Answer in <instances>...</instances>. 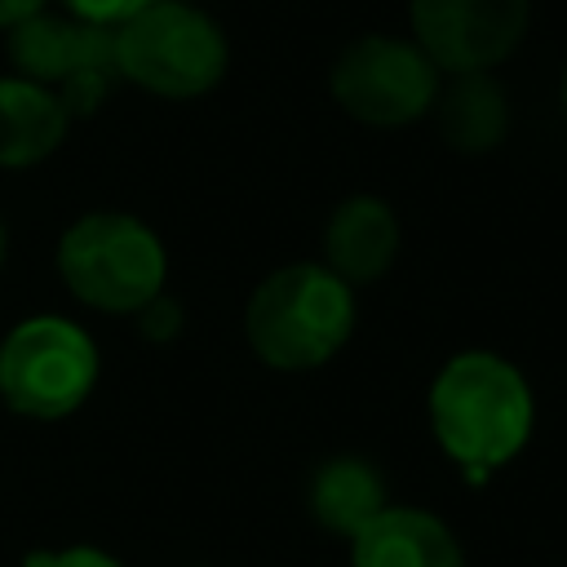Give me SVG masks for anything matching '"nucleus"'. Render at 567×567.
<instances>
[{
  "label": "nucleus",
  "mask_w": 567,
  "mask_h": 567,
  "mask_svg": "<svg viewBox=\"0 0 567 567\" xmlns=\"http://www.w3.org/2000/svg\"><path fill=\"white\" fill-rule=\"evenodd\" d=\"M71 128L62 97L27 75H0V168L44 164Z\"/></svg>",
  "instance_id": "11"
},
{
  "label": "nucleus",
  "mask_w": 567,
  "mask_h": 567,
  "mask_svg": "<svg viewBox=\"0 0 567 567\" xmlns=\"http://www.w3.org/2000/svg\"><path fill=\"white\" fill-rule=\"evenodd\" d=\"M58 275L75 301L102 315H137L164 292V239L133 213L97 208L75 217L58 239Z\"/></svg>",
  "instance_id": "3"
},
{
  "label": "nucleus",
  "mask_w": 567,
  "mask_h": 567,
  "mask_svg": "<svg viewBox=\"0 0 567 567\" xmlns=\"http://www.w3.org/2000/svg\"><path fill=\"white\" fill-rule=\"evenodd\" d=\"M563 115H567V71H563Z\"/></svg>",
  "instance_id": "19"
},
{
  "label": "nucleus",
  "mask_w": 567,
  "mask_h": 567,
  "mask_svg": "<svg viewBox=\"0 0 567 567\" xmlns=\"http://www.w3.org/2000/svg\"><path fill=\"white\" fill-rule=\"evenodd\" d=\"M385 505H390L385 501V478L368 456H354V452L328 456L310 478V514L332 536L350 540Z\"/></svg>",
  "instance_id": "13"
},
{
  "label": "nucleus",
  "mask_w": 567,
  "mask_h": 567,
  "mask_svg": "<svg viewBox=\"0 0 567 567\" xmlns=\"http://www.w3.org/2000/svg\"><path fill=\"white\" fill-rule=\"evenodd\" d=\"M425 416L434 443L465 470L470 483H483L527 447L536 399L527 377L496 350H461L430 381Z\"/></svg>",
  "instance_id": "1"
},
{
  "label": "nucleus",
  "mask_w": 567,
  "mask_h": 567,
  "mask_svg": "<svg viewBox=\"0 0 567 567\" xmlns=\"http://www.w3.org/2000/svg\"><path fill=\"white\" fill-rule=\"evenodd\" d=\"M40 9H49V0H0V31H13L18 22L35 18Z\"/></svg>",
  "instance_id": "17"
},
{
  "label": "nucleus",
  "mask_w": 567,
  "mask_h": 567,
  "mask_svg": "<svg viewBox=\"0 0 567 567\" xmlns=\"http://www.w3.org/2000/svg\"><path fill=\"white\" fill-rule=\"evenodd\" d=\"M443 71L421 53L416 40L399 35H359L332 62L337 106L372 128H403L434 111Z\"/></svg>",
  "instance_id": "7"
},
{
  "label": "nucleus",
  "mask_w": 567,
  "mask_h": 567,
  "mask_svg": "<svg viewBox=\"0 0 567 567\" xmlns=\"http://www.w3.org/2000/svg\"><path fill=\"white\" fill-rule=\"evenodd\" d=\"M97 385V341L66 315H31L0 341V399L27 421L71 416Z\"/></svg>",
  "instance_id": "5"
},
{
  "label": "nucleus",
  "mask_w": 567,
  "mask_h": 567,
  "mask_svg": "<svg viewBox=\"0 0 567 567\" xmlns=\"http://www.w3.org/2000/svg\"><path fill=\"white\" fill-rule=\"evenodd\" d=\"M22 567H124V563L93 545H66V549H31Z\"/></svg>",
  "instance_id": "14"
},
{
  "label": "nucleus",
  "mask_w": 567,
  "mask_h": 567,
  "mask_svg": "<svg viewBox=\"0 0 567 567\" xmlns=\"http://www.w3.org/2000/svg\"><path fill=\"white\" fill-rule=\"evenodd\" d=\"M430 115L439 120L443 142L465 155H483L501 146L509 128V102L505 89L492 80V71H470V75H452V84H439Z\"/></svg>",
  "instance_id": "12"
},
{
  "label": "nucleus",
  "mask_w": 567,
  "mask_h": 567,
  "mask_svg": "<svg viewBox=\"0 0 567 567\" xmlns=\"http://www.w3.org/2000/svg\"><path fill=\"white\" fill-rule=\"evenodd\" d=\"M0 266H4V221H0Z\"/></svg>",
  "instance_id": "18"
},
{
  "label": "nucleus",
  "mask_w": 567,
  "mask_h": 567,
  "mask_svg": "<svg viewBox=\"0 0 567 567\" xmlns=\"http://www.w3.org/2000/svg\"><path fill=\"white\" fill-rule=\"evenodd\" d=\"M399 217L377 195H350L332 208L323 226V266L350 288L381 279L399 257Z\"/></svg>",
  "instance_id": "10"
},
{
  "label": "nucleus",
  "mask_w": 567,
  "mask_h": 567,
  "mask_svg": "<svg viewBox=\"0 0 567 567\" xmlns=\"http://www.w3.org/2000/svg\"><path fill=\"white\" fill-rule=\"evenodd\" d=\"M354 332V288L323 261H292L270 270L248 306L244 337L266 368L310 372L328 363Z\"/></svg>",
  "instance_id": "2"
},
{
  "label": "nucleus",
  "mask_w": 567,
  "mask_h": 567,
  "mask_svg": "<svg viewBox=\"0 0 567 567\" xmlns=\"http://www.w3.org/2000/svg\"><path fill=\"white\" fill-rule=\"evenodd\" d=\"M151 0H62L66 13L84 18V22H97V27H120L124 18H133L137 9H146Z\"/></svg>",
  "instance_id": "16"
},
{
  "label": "nucleus",
  "mask_w": 567,
  "mask_h": 567,
  "mask_svg": "<svg viewBox=\"0 0 567 567\" xmlns=\"http://www.w3.org/2000/svg\"><path fill=\"white\" fill-rule=\"evenodd\" d=\"M9 62L13 75H27L62 97V106L75 115H93L111 84L120 80L115 66V27L84 22L66 9H40L35 18L18 22L9 31Z\"/></svg>",
  "instance_id": "6"
},
{
  "label": "nucleus",
  "mask_w": 567,
  "mask_h": 567,
  "mask_svg": "<svg viewBox=\"0 0 567 567\" xmlns=\"http://www.w3.org/2000/svg\"><path fill=\"white\" fill-rule=\"evenodd\" d=\"M230 49L221 27L186 0H151L115 27L120 80L155 97H199L226 75Z\"/></svg>",
  "instance_id": "4"
},
{
  "label": "nucleus",
  "mask_w": 567,
  "mask_h": 567,
  "mask_svg": "<svg viewBox=\"0 0 567 567\" xmlns=\"http://www.w3.org/2000/svg\"><path fill=\"white\" fill-rule=\"evenodd\" d=\"M412 40L421 53L447 71H492L527 35L532 0H408Z\"/></svg>",
  "instance_id": "8"
},
{
  "label": "nucleus",
  "mask_w": 567,
  "mask_h": 567,
  "mask_svg": "<svg viewBox=\"0 0 567 567\" xmlns=\"http://www.w3.org/2000/svg\"><path fill=\"white\" fill-rule=\"evenodd\" d=\"M137 328H142V337H151V341H168V337H177V328H182V306H177L168 292H159L155 301H146V306L137 310Z\"/></svg>",
  "instance_id": "15"
},
{
  "label": "nucleus",
  "mask_w": 567,
  "mask_h": 567,
  "mask_svg": "<svg viewBox=\"0 0 567 567\" xmlns=\"http://www.w3.org/2000/svg\"><path fill=\"white\" fill-rule=\"evenodd\" d=\"M350 567H465V554L439 514L385 505L350 536Z\"/></svg>",
  "instance_id": "9"
}]
</instances>
